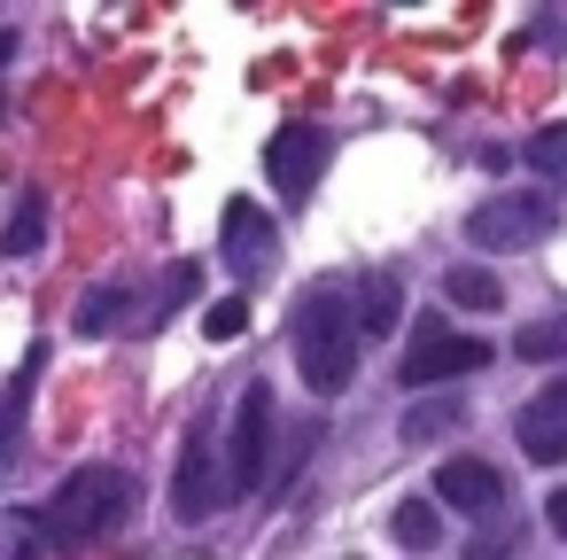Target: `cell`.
I'll return each mask as SVG.
<instances>
[{
	"mask_svg": "<svg viewBox=\"0 0 567 560\" xmlns=\"http://www.w3.org/2000/svg\"><path fill=\"white\" fill-rule=\"evenodd\" d=\"M125 513H133V475L125 467H79L48 498L40 537H48V552H79V544H102Z\"/></svg>",
	"mask_w": 567,
	"mask_h": 560,
	"instance_id": "1",
	"label": "cell"
},
{
	"mask_svg": "<svg viewBox=\"0 0 567 560\" xmlns=\"http://www.w3.org/2000/svg\"><path fill=\"white\" fill-rule=\"evenodd\" d=\"M288 350H296V374L311 397H342L358 381V319L342 296H303L296 304V327H288Z\"/></svg>",
	"mask_w": 567,
	"mask_h": 560,
	"instance_id": "2",
	"label": "cell"
},
{
	"mask_svg": "<svg viewBox=\"0 0 567 560\" xmlns=\"http://www.w3.org/2000/svg\"><path fill=\"white\" fill-rule=\"evenodd\" d=\"M551 226H559V195L551 187H505V195L466 211V242L474 250H536Z\"/></svg>",
	"mask_w": 567,
	"mask_h": 560,
	"instance_id": "3",
	"label": "cell"
},
{
	"mask_svg": "<svg viewBox=\"0 0 567 560\" xmlns=\"http://www.w3.org/2000/svg\"><path fill=\"white\" fill-rule=\"evenodd\" d=\"M226 498H234L226 451H218L210 428H195L187 451H179V467H172V513H179V521H210V513H226Z\"/></svg>",
	"mask_w": 567,
	"mask_h": 560,
	"instance_id": "4",
	"label": "cell"
},
{
	"mask_svg": "<svg viewBox=\"0 0 567 560\" xmlns=\"http://www.w3.org/2000/svg\"><path fill=\"white\" fill-rule=\"evenodd\" d=\"M226 475H234V490L272 482V389H265V381H249V389L234 397V451H226Z\"/></svg>",
	"mask_w": 567,
	"mask_h": 560,
	"instance_id": "5",
	"label": "cell"
},
{
	"mask_svg": "<svg viewBox=\"0 0 567 560\" xmlns=\"http://www.w3.org/2000/svg\"><path fill=\"white\" fill-rule=\"evenodd\" d=\"M218 250H226V265H234L241 281H265V273L280 265V226H272V211H257L249 195H234V203L218 211Z\"/></svg>",
	"mask_w": 567,
	"mask_h": 560,
	"instance_id": "6",
	"label": "cell"
},
{
	"mask_svg": "<svg viewBox=\"0 0 567 560\" xmlns=\"http://www.w3.org/2000/svg\"><path fill=\"white\" fill-rule=\"evenodd\" d=\"M489 366V343L482 335H451V327H427L412 350H404V366H396V381L404 389H435V381H458V374H482Z\"/></svg>",
	"mask_w": 567,
	"mask_h": 560,
	"instance_id": "7",
	"label": "cell"
},
{
	"mask_svg": "<svg viewBox=\"0 0 567 560\" xmlns=\"http://www.w3.org/2000/svg\"><path fill=\"white\" fill-rule=\"evenodd\" d=\"M265 172H272L280 203H311V187L327 172V133L319 125H280L272 149H265Z\"/></svg>",
	"mask_w": 567,
	"mask_h": 560,
	"instance_id": "8",
	"label": "cell"
},
{
	"mask_svg": "<svg viewBox=\"0 0 567 560\" xmlns=\"http://www.w3.org/2000/svg\"><path fill=\"white\" fill-rule=\"evenodd\" d=\"M435 498L443 506H458V513H474V521H489V513H505V475L489 467V459H443L435 467Z\"/></svg>",
	"mask_w": 567,
	"mask_h": 560,
	"instance_id": "9",
	"label": "cell"
},
{
	"mask_svg": "<svg viewBox=\"0 0 567 560\" xmlns=\"http://www.w3.org/2000/svg\"><path fill=\"white\" fill-rule=\"evenodd\" d=\"M513 436H520V451H528L536 467H567V405H559L551 389L513 413Z\"/></svg>",
	"mask_w": 567,
	"mask_h": 560,
	"instance_id": "10",
	"label": "cell"
},
{
	"mask_svg": "<svg viewBox=\"0 0 567 560\" xmlns=\"http://www.w3.org/2000/svg\"><path fill=\"white\" fill-rule=\"evenodd\" d=\"M396 312H404V288H396V273H365V288H358V335H389L396 327Z\"/></svg>",
	"mask_w": 567,
	"mask_h": 560,
	"instance_id": "11",
	"label": "cell"
},
{
	"mask_svg": "<svg viewBox=\"0 0 567 560\" xmlns=\"http://www.w3.org/2000/svg\"><path fill=\"white\" fill-rule=\"evenodd\" d=\"M40 242H48V195H40V187H24V195H17V218H9V234H0V257H40Z\"/></svg>",
	"mask_w": 567,
	"mask_h": 560,
	"instance_id": "12",
	"label": "cell"
},
{
	"mask_svg": "<svg viewBox=\"0 0 567 560\" xmlns=\"http://www.w3.org/2000/svg\"><path fill=\"white\" fill-rule=\"evenodd\" d=\"M443 296H451L458 312H497V304H505V288H497L489 265H451V273H443Z\"/></svg>",
	"mask_w": 567,
	"mask_h": 560,
	"instance_id": "13",
	"label": "cell"
},
{
	"mask_svg": "<svg viewBox=\"0 0 567 560\" xmlns=\"http://www.w3.org/2000/svg\"><path fill=\"white\" fill-rule=\"evenodd\" d=\"M389 537H396L404 552H427V544H435V506H427V498H404V506L389 513Z\"/></svg>",
	"mask_w": 567,
	"mask_h": 560,
	"instance_id": "14",
	"label": "cell"
},
{
	"mask_svg": "<svg viewBox=\"0 0 567 560\" xmlns=\"http://www.w3.org/2000/svg\"><path fill=\"white\" fill-rule=\"evenodd\" d=\"M443 428H458V397H435V405H412L396 436H404V444H435Z\"/></svg>",
	"mask_w": 567,
	"mask_h": 560,
	"instance_id": "15",
	"label": "cell"
},
{
	"mask_svg": "<svg viewBox=\"0 0 567 560\" xmlns=\"http://www.w3.org/2000/svg\"><path fill=\"white\" fill-rule=\"evenodd\" d=\"M513 350H520L528 366H544V358H567V319H528V327L513 335Z\"/></svg>",
	"mask_w": 567,
	"mask_h": 560,
	"instance_id": "16",
	"label": "cell"
},
{
	"mask_svg": "<svg viewBox=\"0 0 567 560\" xmlns=\"http://www.w3.org/2000/svg\"><path fill=\"white\" fill-rule=\"evenodd\" d=\"M48 537H40V513H0V560H40Z\"/></svg>",
	"mask_w": 567,
	"mask_h": 560,
	"instance_id": "17",
	"label": "cell"
},
{
	"mask_svg": "<svg viewBox=\"0 0 567 560\" xmlns=\"http://www.w3.org/2000/svg\"><path fill=\"white\" fill-rule=\"evenodd\" d=\"M195 288H203V265H195V257H179V265L164 273V288H156V319H172L179 304H195Z\"/></svg>",
	"mask_w": 567,
	"mask_h": 560,
	"instance_id": "18",
	"label": "cell"
},
{
	"mask_svg": "<svg viewBox=\"0 0 567 560\" xmlns=\"http://www.w3.org/2000/svg\"><path fill=\"white\" fill-rule=\"evenodd\" d=\"M117 312H125V288H86V304H79V335H110Z\"/></svg>",
	"mask_w": 567,
	"mask_h": 560,
	"instance_id": "19",
	"label": "cell"
},
{
	"mask_svg": "<svg viewBox=\"0 0 567 560\" xmlns=\"http://www.w3.org/2000/svg\"><path fill=\"white\" fill-rule=\"evenodd\" d=\"M528 164H536L544 180H567V125H544V133L528 141Z\"/></svg>",
	"mask_w": 567,
	"mask_h": 560,
	"instance_id": "20",
	"label": "cell"
},
{
	"mask_svg": "<svg viewBox=\"0 0 567 560\" xmlns=\"http://www.w3.org/2000/svg\"><path fill=\"white\" fill-rule=\"evenodd\" d=\"M203 327H210V343H234V335H241V327H249V296H218V304H210V319H203Z\"/></svg>",
	"mask_w": 567,
	"mask_h": 560,
	"instance_id": "21",
	"label": "cell"
},
{
	"mask_svg": "<svg viewBox=\"0 0 567 560\" xmlns=\"http://www.w3.org/2000/svg\"><path fill=\"white\" fill-rule=\"evenodd\" d=\"M513 544H520V529H513V521H505V513H497V529H482V537H474V544H466V560H505V552H513Z\"/></svg>",
	"mask_w": 567,
	"mask_h": 560,
	"instance_id": "22",
	"label": "cell"
},
{
	"mask_svg": "<svg viewBox=\"0 0 567 560\" xmlns=\"http://www.w3.org/2000/svg\"><path fill=\"white\" fill-rule=\"evenodd\" d=\"M544 521H551V537H559V544H567V482H559V490H551V498H544Z\"/></svg>",
	"mask_w": 567,
	"mask_h": 560,
	"instance_id": "23",
	"label": "cell"
},
{
	"mask_svg": "<svg viewBox=\"0 0 567 560\" xmlns=\"http://www.w3.org/2000/svg\"><path fill=\"white\" fill-rule=\"evenodd\" d=\"M551 397H559V405H567V374H559V381H551Z\"/></svg>",
	"mask_w": 567,
	"mask_h": 560,
	"instance_id": "24",
	"label": "cell"
}]
</instances>
